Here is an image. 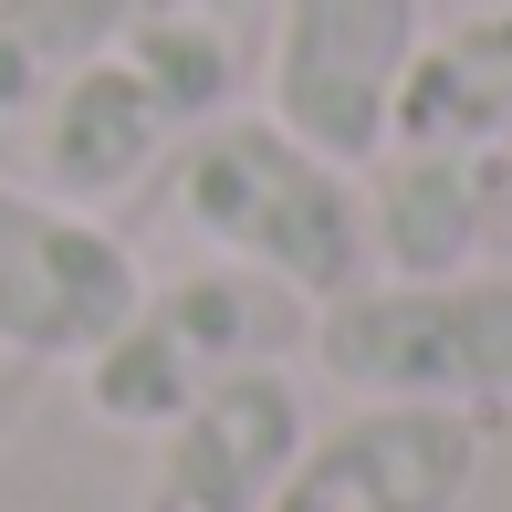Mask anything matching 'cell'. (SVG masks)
<instances>
[{
    "label": "cell",
    "mask_w": 512,
    "mask_h": 512,
    "mask_svg": "<svg viewBox=\"0 0 512 512\" xmlns=\"http://www.w3.org/2000/svg\"><path fill=\"white\" fill-rule=\"evenodd\" d=\"M471 408H418V398H356L335 429H304L293 471L272 481V512H460L481 481Z\"/></svg>",
    "instance_id": "5"
},
{
    "label": "cell",
    "mask_w": 512,
    "mask_h": 512,
    "mask_svg": "<svg viewBox=\"0 0 512 512\" xmlns=\"http://www.w3.org/2000/svg\"><path fill=\"white\" fill-rule=\"evenodd\" d=\"M314 366L345 398H418V408H512V272L450 283H356L314 304Z\"/></svg>",
    "instance_id": "2"
},
{
    "label": "cell",
    "mask_w": 512,
    "mask_h": 512,
    "mask_svg": "<svg viewBox=\"0 0 512 512\" xmlns=\"http://www.w3.org/2000/svg\"><path fill=\"white\" fill-rule=\"evenodd\" d=\"M168 11L189 0H0V126H21L53 84H74L84 63H105Z\"/></svg>",
    "instance_id": "10"
},
{
    "label": "cell",
    "mask_w": 512,
    "mask_h": 512,
    "mask_svg": "<svg viewBox=\"0 0 512 512\" xmlns=\"http://www.w3.org/2000/svg\"><path fill=\"white\" fill-rule=\"evenodd\" d=\"M136 304H147V262L126 251V230L32 178H0V356L84 366Z\"/></svg>",
    "instance_id": "3"
},
{
    "label": "cell",
    "mask_w": 512,
    "mask_h": 512,
    "mask_svg": "<svg viewBox=\"0 0 512 512\" xmlns=\"http://www.w3.org/2000/svg\"><path fill=\"white\" fill-rule=\"evenodd\" d=\"M304 429H314L304 387H293L272 356L262 366H220V377L157 429L136 512H272V481L293 471Z\"/></svg>",
    "instance_id": "6"
},
{
    "label": "cell",
    "mask_w": 512,
    "mask_h": 512,
    "mask_svg": "<svg viewBox=\"0 0 512 512\" xmlns=\"http://www.w3.org/2000/svg\"><path fill=\"white\" fill-rule=\"evenodd\" d=\"M168 189H178V220L220 262L283 283L293 304H335V293L377 283L356 168H335L324 147H304L272 115H209L199 136H178Z\"/></svg>",
    "instance_id": "1"
},
{
    "label": "cell",
    "mask_w": 512,
    "mask_h": 512,
    "mask_svg": "<svg viewBox=\"0 0 512 512\" xmlns=\"http://www.w3.org/2000/svg\"><path fill=\"white\" fill-rule=\"evenodd\" d=\"M512 157H471V147H377L356 168L366 189V262L377 283H450L481 262V230L502 209Z\"/></svg>",
    "instance_id": "8"
},
{
    "label": "cell",
    "mask_w": 512,
    "mask_h": 512,
    "mask_svg": "<svg viewBox=\"0 0 512 512\" xmlns=\"http://www.w3.org/2000/svg\"><path fill=\"white\" fill-rule=\"evenodd\" d=\"M418 32H429V0H272L262 115L324 147L335 168H366L387 147V105Z\"/></svg>",
    "instance_id": "4"
},
{
    "label": "cell",
    "mask_w": 512,
    "mask_h": 512,
    "mask_svg": "<svg viewBox=\"0 0 512 512\" xmlns=\"http://www.w3.org/2000/svg\"><path fill=\"white\" fill-rule=\"evenodd\" d=\"M199 387H209V366L178 345V324L157 304H136L95 356H84V398H95V418H105V429H136V439H157Z\"/></svg>",
    "instance_id": "11"
},
{
    "label": "cell",
    "mask_w": 512,
    "mask_h": 512,
    "mask_svg": "<svg viewBox=\"0 0 512 512\" xmlns=\"http://www.w3.org/2000/svg\"><path fill=\"white\" fill-rule=\"evenodd\" d=\"M21 126H32V189H53L74 209L126 199L136 178H157L178 157V136H199L189 115H178V95L147 74L136 42H115L105 63H84L74 84H53Z\"/></svg>",
    "instance_id": "7"
},
{
    "label": "cell",
    "mask_w": 512,
    "mask_h": 512,
    "mask_svg": "<svg viewBox=\"0 0 512 512\" xmlns=\"http://www.w3.org/2000/svg\"><path fill=\"white\" fill-rule=\"evenodd\" d=\"M387 147H471V157H512V0L418 32L398 105H387Z\"/></svg>",
    "instance_id": "9"
}]
</instances>
